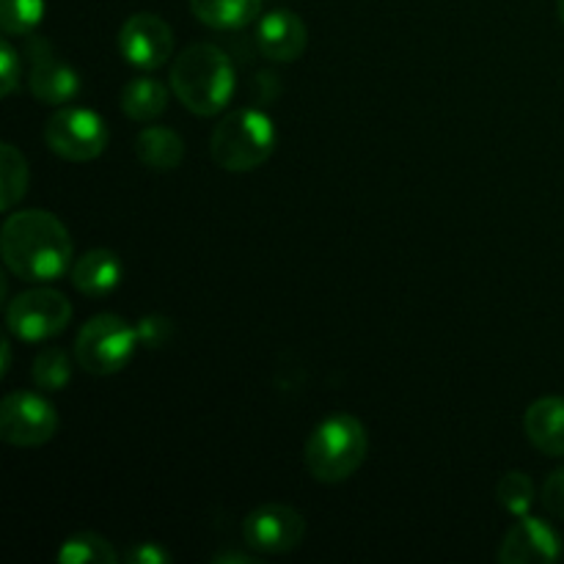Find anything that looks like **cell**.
Wrapping results in <instances>:
<instances>
[{
  "label": "cell",
  "mask_w": 564,
  "mask_h": 564,
  "mask_svg": "<svg viewBox=\"0 0 564 564\" xmlns=\"http://www.w3.org/2000/svg\"><path fill=\"white\" fill-rule=\"evenodd\" d=\"M0 253L17 279L50 284L66 275L75 262L69 229L47 209H22L3 220Z\"/></svg>",
  "instance_id": "cell-1"
},
{
  "label": "cell",
  "mask_w": 564,
  "mask_h": 564,
  "mask_svg": "<svg viewBox=\"0 0 564 564\" xmlns=\"http://www.w3.org/2000/svg\"><path fill=\"white\" fill-rule=\"evenodd\" d=\"M171 91L191 113L218 116L237 91L235 64L215 44H191L171 66Z\"/></svg>",
  "instance_id": "cell-2"
},
{
  "label": "cell",
  "mask_w": 564,
  "mask_h": 564,
  "mask_svg": "<svg viewBox=\"0 0 564 564\" xmlns=\"http://www.w3.org/2000/svg\"><path fill=\"white\" fill-rule=\"evenodd\" d=\"M369 433L352 413H334L314 427L306 441V468L317 482L339 485L364 466Z\"/></svg>",
  "instance_id": "cell-3"
},
{
  "label": "cell",
  "mask_w": 564,
  "mask_h": 564,
  "mask_svg": "<svg viewBox=\"0 0 564 564\" xmlns=\"http://www.w3.org/2000/svg\"><path fill=\"white\" fill-rule=\"evenodd\" d=\"M273 119L259 108H240L226 113L209 138L213 160L229 174H248L268 163L275 152Z\"/></svg>",
  "instance_id": "cell-4"
},
{
  "label": "cell",
  "mask_w": 564,
  "mask_h": 564,
  "mask_svg": "<svg viewBox=\"0 0 564 564\" xmlns=\"http://www.w3.org/2000/svg\"><path fill=\"white\" fill-rule=\"evenodd\" d=\"M138 328L119 314H97L80 328L75 339V361L88 375L108 378L121 372L138 350Z\"/></svg>",
  "instance_id": "cell-5"
},
{
  "label": "cell",
  "mask_w": 564,
  "mask_h": 564,
  "mask_svg": "<svg viewBox=\"0 0 564 564\" xmlns=\"http://www.w3.org/2000/svg\"><path fill=\"white\" fill-rule=\"evenodd\" d=\"M72 323V303L50 286H33V290L20 292L14 301L6 306V325L9 334L17 336L28 345L50 341L64 334L66 325Z\"/></svg>",
  "instance_id": "cell-6"
},
{
  "label": "cell",
  "mask_w": 564,
  "mask_h": 564,
  "mask_svg": "<svg viewBox=\"0 0 564 564\" xmlns=\"http://www.w3.org/2000/svg\"><path fill=\"white\" fill-rule=\"evenodd\" d=\"M44 141H47L50 152L58 154L61 160L88 163V160H97L108 149L110 132L97 110L66 105V108L55 110L47 119Z\"/></svg>",
  "instance_id": "cell-7"
},
{
  "label": "cell",
  "mask_w": 564,
  "mask_h": 564,
  "mask_svg": "<svg viewBox=\"0 0 564 564\" xmlns=\"http://www.w3.org/2000/svg\"><path fill=\"white\" fill-rule=\"evenodd\" d=\"M58 433V411L44 391H11L0 402V438L20 449L44 446Z\"/></svg>",
  "instance_id": "cell-8"
},
{
  "label": "cell",
  "mask_w": 564,
  "mask_h": 564,
  "mask_svg": "<svg viewBox=\"0 0 564 564\" xmlns=\"http://www.w3.org/2000/svg\"><path fill=\"white\" fill-rule=\"evenodd\" d=\"M303 538H306V518L295 507L279 501L257 507L242 521V540L257 554H290L303 543Z\"/></svg>",
  "instance_id": "cell-9"
},
{
  "label": "cell",
  "mask_w": 564,
  "mask_h": 564,
  "mask_svg": "<svg viewBox=\"0 0 564 564\" xmlns=\"http://www.w3.org/2000/svg\"><path fill=\"white\" fill-rule=\"evenodd\" d=\"M119 53L135 69L154 72L174 55V31L163 17L152 11H138L127 17L119 31Z\"/></svg>",
  "instance_id": "cell-10"
},
{
  "label": "cell",
  "mask_w": 564,
  "mask_h": 564,
  "mask_svg": "<svg viewBox=\"0 0 564 564\" xmlns=\"http://www.w3.org/2000/svg\"><path fill=\"white\" fill-rule=\"evenodd\" d=\"M28 55H31V75L28 86L31 94L42 105H66L80 94V77L77 72L61 58L53 44L42 36H31L28 42Z\"/></svg>",
  "instance_id": "cell-11"
},
{
  "label": "cell",
  "mask_w": 564,
  "mask_h": 564,
  "mask_svg": "<svg viewBox=\"0 0 564 564\" xmlns=\"http://www.w3.org/2000/svg\"><path fill=\"white\" fill-rule=\"evenodd\" d=\"M562 556V538L549 521L521 516L516 527L505 534L499 549L501 564H545Z\"/></svg>",
  "instance_id": "cell-12"
},
{
  "label": "cell",
  "mask_w": 564,
  "mask_h": 564,
  "mask_svg": "<svg viewBox=\"0 0 564 564\" xmlns=\"http://www.w3.org/2000/svg\"><path fill=\"white\" fill-rule=\"evenodd\" d=\"M257 42L264 58L275 64H295L308 47L306 22L290 9H273L264 17H259Z\"/></svg>",
  "instance_id": "cell-13"
},
{
  "label": "cell",
  "mask_w": 564,
  "mask_h": 564,
  "mask_svg": "<svg viewBox=\"0 0 564 564\" xmlns=\"http://www.w3.org/2000/svg\"><path fill=\"white\" fill-rule=\"evenodd\" d=\"M69 279L80 295L105 297L119 290L121 279H124V264H121L119 253L110 248H91L72 262Z\"/></svg>",
  "instance_id": "cell-14"
},
{
  "label": "cell",
  "mask_w": 564,
  "mask_h": 564,
  "mask_svg": "<svg viewBox=\"0 0 564 564\" xmlns=\"http://www.w3.org/2000/svg\"><path fill=\"white\" fill-rule=\"evenodd\" d=\"M523 433L538 452L564 457V397H543L523 413Z\"/></svg>",
  "instance_id": "cell-15"
},
{
  "label": "cell",
  "mask_w": 564,
  "mask_h": 564,
  "mask_svg": "<svg viewBox=\"0 0 564 564\" xmlns=\"http://www.w3.org/2000/svg\"><path fill=\"white\" fill-rule=\"evenodd\" d=\"M132 149H135V158L149 171H160V174H169V171L180 169L182 160H185V141L171 127H143L138 132L135 147Z\"/></svg>",
  "instance_id": "cell-16"
},
{
  "label": "cell",
  "mask_w": 564,
  "mask_h": 564,
  "mask_svg": "<svg viewBox=\"0 0 564 564\" xmlns=\"http://www.w3.org/2000/svg\"><path fill=\"white\" fill-rule=\"evenodd\" d=\"M198 22L215 31H240L262 14V0H191Z\"/></svg>",
  "instance_id": "cell-17"
},
{
  "label": "cell",
  "mask_w": 564,
  "mask_h": 564,
  "mask_svg": "<svg viewBox=\"0 0 564 564\" xmlns=\"http://www.w3.org/2000/svg\"><path fill=\"white\" fill-rule=\"evenodd\" d=\"M165 108H169V88L158 77H132L121 91V110H124L127 119L141 121V124L158 121L165 113Z\"/></svg>",
  "instance_id": "cell-18"
},
{
  "label": "cell",
  "mask_w": 564,
  "mask_h": 564,
  "mask_svg": "<svg viewBox=\"0 0 564 564\" xmlns=\"http://www.w3.org/2000/svg\"><path fill=\"white\" fill-rule=\"evenodd\" d=\"M58 564H116L121 560L113 545L97 532H77L58 549Z\"/></svg>",
  "instance_id": "cell-19"
},
{
  "label": "cell",
  "mask_w": 564,
  "mask_h": 564,
  "mask_svg": "<svg viewBox=\"0 0 564 564\" xmlns=\"http://www.w3.org/2000/svg\"><path fill=\"white\" fill-rule=\"evenodd\" d=\"M28 191V160L22 158L14 143L6 141L0 147V207L11 213L14 204L25 196Z\"/></svg>",
  "instance_id": "cell-20"
},
{
  "label": "cell",
  "mask_w": 564,
  "mask_h": 564,
  "mask_svg": "<svg viewBox=\"0 0 564 564\" xmlns=\"http://www.w3.org/2000/svg\"><path fill=\"white\" fill-rule=\"evenodd\" d=\"M33 386L44 394L64 391L72 380V358L64 347H44L31 369Z\"/></svg>",
  "instance_id": "cell-21"
},
{
  "label": "cell",
  "mask_w": 564,
  "mask_h": 564,
  "mask_svg": "<svg viewBox=\"0 0 564 564\" xmlns=\"http://www.w3.org/2000/svg\"><path fill=\"white\" fill-rule=\"evenodd\" d=\"M44 20V0H0V28L6 36H31Z\"/></svg>",
  "instance_id": "cell-22"
},
{
  "label": "cell",
  "mask_w": 564,
  "mask_h": 564,
  "mask_svg": "<svg viewBox=\"0 0 564 564\" xmlns=\"http://www.w3.org/2000/svg\"><path fill=\"white\" fill-rule=\"evenodd\" d=\"M496 496H499V505L507 512H512L516 518L529 516L534 505V482L529 474L523 471H507L505 477L496 485Z\"/></svg>",
  "instance_id": "cell-23"
},
{
  "label": "cell",
  "mask_w": 564,
  "mask_h": 564,
  "mask_svg": "<svg viewBox=\"0 0 564 564\" xmlns=\"http://www.w3.org/2000/svg\"><path fill=\"white\" fill-rule=\"evenodd\" d=\"M22 83V61L20 53L14 50V44L9 39L0 42V94L11 97V94L20 88Z\"/></svg>",
  "instance_id": "cell-24"
},
{
  "label": "cell",
  "mask_w": 564,
  "mask_h": 564,
  "mask_svg": "<svg viewBox=\"0 0 564 564\" xmlns=\"http://www.w3.org/2000/svg\"><path fill=\"white\" fill-rule=\"evenodd\" d=\"M540 501H543V507L551 516L564 518V466L556 468L554 474H549V479L543 482V490H540Z\"/></svg>",
  "instance_id": "cell-25"
},
{
  "label": "cell",
  "mask_w": 564,
  "mask_h": 564,
  "mask_svg": "<svg viewBox=\"0 0 564 564\" xmlns=\"http://www.w3.org/2000/svg\"><path fill=\"white\" fill-rule=\"evenodd\" d=\"M124 562L130 564H169L171 551L160 543H138L124 554Z\"/></svg>",
  "instance_id": "cell-26"
},
{
  "label": "cell",
  "mask_w": 564,
  "mask_h": 564,
  "mask_svg": "<svg viewBox=\"0 0 564 564\" xmlns=\"http://www.w3.org/2000/svg\"><path fill=\"white\" fill-rule=\"evenodd\" d=\"M169 334H171V325L165 323L163 317H143L141 323H138V336H141L143 345L149 347L165 345Z\"/></svg>",
  "instance_id": "cell-27"
},
{
  "label": "cell",
  "mask_w": 564,
  "mask_h": 564,
  "mask_svg": "<svg viewBox=\"0 0 564 564\" xmlns=\"http://www.w3.org/2000/svg\"><path fill=\"white\" fill-rule=\"evenodd\" d=\"M213 562H218V564H226V562H235V564H253V562H257V556L240 554V551H220V554H215V556H213Z\"/></svg>",
  "instance_id": "cell-28"
},
{
  "label": "cell",
  "mask_w": 564,
  "mask_h": 564,
  "mask_svg": "<svg viewBox=\"0 0 564 564\" xmlns=\"http://www.w3.org/2000/svg\"><path fill=\"white\" fill-rule=\"evenodd\" d=\"M0 350H3V364H0V378H6V375H9V369H11V341L3 339Z\"/></svg>",
  "instance_id": "cell-29"
},
{
  "label": "cell",
  "mask_w": 564,
  "mask_h": 564,
  "mask_svg": "<svg viewBox=\"0 0 564 564\" xmlns=\"http://www.w3.org/2000/svg\"><path fill=\"white\" fill-rule=\"evenodd\" d=\"M556 6H560V20H562V25H564V0H560V3H556Z\"/></svg>",
  "instance_id": "cell-30"
}]
</instances>
